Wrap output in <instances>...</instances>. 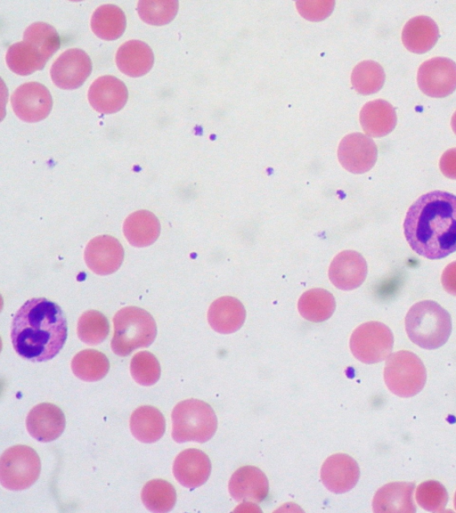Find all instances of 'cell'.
I'll return each mask as SVG.
<instances>
[{
	"mask_svg": "<svg viewBox=\"0 0 456 513\" xmlns=\"http://www.w3.org/2000/svg\"><path fill=\"white\" fill-rule=\"evenodd\" d=\"M439 167L444 176L456 180V148L449 149L442 155Z\"/></svg>",
	"mask_w": 456,
	"mask_h": 513,
	"instance_id": "39",
	"label": "cell"
},
{
	"mask_svg": "<svg viewBox=\"0 0 456 513\" xmlns=\"http://www.w3.org/2000/svg\"><path fill=\"white\" fill-rule=\"evenodd\" d=\"M359 476L360 469L357 462L345 453L330 456L321 468L322 484L334 493H344L353 489Z\"/></svg>",
	"mask_w": 456,
	"mask_h": 513,
	"instance_id": "16",
	"label": "cell"
},
{
	"mask_svg": "<svg viewBox=\"0 0 456 513\" xmlns=\"http://www.w3.org/2000/svg\"><path fill=\"white\" fill-rule=\"evenodd\" d=\"M128 93L126 85L113 76L96 78L88 90L91 106L102 114H111L120 110L126 104Z\"/></svg>",
	"mask_w": 456,
	"mask_h": 513,
	"instance_id": "18",
	"label": "cell"
},
{
	"mask_svg": "<svg viewBox=\"0 0 456 513\" xmlns=\"http://www.w3.org/2000/svg\"><path fill=\"white\" fill-rule=\"evenodd\" d=\"M298 312L305 319L313 322L328 320L335 311L334 296L324 289H311L304 292L297 303Z\"/></svg>",
	"mask_w": 456,
	"mask_h": 513,
	"instance_id": "27",
	"label": "cell"
},
{
	"mask_svg": "<svg viewBox=\"0 0 456 513\" xmlns=\"http://www.w3.org/2000/svg\"><path fill=\"white\" fill-rule=\"evenodd\" d=\"M453 503H454V509H455V510H456V493H455V494H454V501H453Z\"/></svg>",
	"mask_w": 456,
	"mask_h": 513,
	"instance_id": "42",
	"label": "cell"
},
{
	"mask_svg": "<svg viewBox=\"0 0 456 513\" xmlns=\"http://www.w3.org/2000/svg\"><path fill=\"white\" fill-rule=\"evenodd\" d=\"M415 484L393 482L380 487L372 501L374 512H416L412 499Z\"/></svg>",
	"mask_w": 456,
	"mask_h": 513,
	"instance_id": "21",
	"label": "cell"
},
{
	"mask_svg": "<svg viewBox=\"0 0 456 513\" xmlns=\"http://www.w3.org/2000/svg\"><path fill=\"white\" fill-rule=\"evenodd\" d=\"M141 499L148 510L153 513H166L173 509L176 501V493L167 481L153 479L142 487Z\"/></svg>",
	"mask_w": 456,
	"mask_h": 513,
	"instance_id": "31",
	"label": "cell"
},
{
	"mask_svg": "<svg viewBox=\"0 0 456 513\" xmlns=\"http://www.w3.org/2000/svg\"><path fill=\"white\" fill-rule=\"evenodd\" d=\"M67 334L63 311L45 297L26 301L16 312L11 325L15 352L32 362H45L56 356L64 346Z\"/></svg>",
	"mask_w": 456,
	"mask_h": 513,
	"instance_id": "2",
	"label": "cell"
},
{
	"mask_svg": "<svg viewBox=\"0 0 456 513\" xmlns=\"http://www.w3.org/2000/svg\"><path fill=\"white\" fill-rule=\"evenodd\" d=\"M385 77V72L380 64L374 61H363L354 68L351 82L359 94L367 95L380 90Z\"/></svg>",
	"mask_w": 456,
	"mask_h": 513,
	"instance_id": "32",
	"label": "cell"
},
{
	"mask_svg": "<svg viewBox=\"0 0 456 513\" xmlns=\"http://www.w3.org/2000/svg\"><path fill=\"white\" fill-rule=\"evenodd\" d=\"M92 71V62L86 52L72 48L63 52L52 65L50 74L53 84L61 89L81 86Z\"/></svg>",
	"mask_w": 456,
	"mask_h": 513,
	"instance_id": "11",
	"label": "cell"
},
{
	"mask_svg": "<svg viewBox=\"0 0 456 513\" xmlns=\"http://www.w3.org/2000/svg\"><path fill=\"white\" fill-rule=\"evenodd\" d=\"M124 233L133 246H148L159 234L158 218L147 210H139L130 215L124 224Z\"/></svg>",
	"mask_w": 456,
	"mask_h": 513,
	"instance_id": "26",
	"label": "cell"
},
{
	"mask_svg": "<svg viewBox=\"0 0 456 513\" xmlns=\"http://www.w3.org/2000/svg\"><path fill=\"white\" fill-rule=\"evenodd\" d=\"M211 471L208 456L198 449H186L175 459L173 474L183 486L194 489L204 484Z\"/></svg>",
	"mask_w": 456,
	"mask_h": 513,
	"instance_id": "17",
	"label": "cell"
},
{
	"mask_svg": "<svg viewBox=\"0 0 456 513\" xmlns=\"http://www.w3.org/2000/svg\"><path fill=\"white\" fill-rule=\"evenodd\" d=\"M46 62L38 49L24 41L12 45L6 53V63L9 69L21 76L42 69Z\"/></svg>",
	"mask_w": 456,
	"mask_h": 513,
	"instance_id": "29",
	"label": "cell"
},
{
	"mask_svg": "<svg viewBox=\"0 0 456 513\" xmlns=\"http://www.w3.org/2000/svg\"><path fill=\"white\" fill-rule=\"evenodd\" d=\"M350 349L354 356L367 364L387 359L394 346L390 329L379 322H368L358 326L350 338Z\"/></svg>",
	"mask_w": 456,
	"mask_h": 513,
	"instance_id": "8",
	"label": "cell"
},
{
	"mask_svg": "<svg viewBox=\"0 0 456 513\" xmlns=\"http://www.w3.org/2000/svg\"><path fill=\"white\" fill-rule=\"evenodd\" d=\"M110 326L107 318L98 311H86L77 321V336L86 345L101 344L108 336Z\"/></svg>",
	"mask_w": 456,
	"mask_h": 513,
	"instance_id": "33",
	"label": "cell"
},
{
	"mask_svg": "<svg viewBox=\"0 0 456 513\" xmlns=\"http://www.w3.org/2000/svg\"><path fill=\"white\" fill-rule=\"evenodd\" d=\"M228 488L236 501L260 502L268 493L269 484L258 468L244 466L232 475Z\"/></svg>",
	"mask_w": 456,
	"mask_h": 513,
	"instance_id": "19",
	"label": "cell"
},
{
	"mask_svg": "<svg viewBox=\"0 0 456 513\" xmlns=\"http://www.w3.org/2000/svg\"><path fill=\"white\" fill-rule=\"evenodd\" d=\"M378 150L373 140L361 133L346 135L338 149L342 167L353 174H363L376 163Z\"/></svg>",
	"mask_w": 456,
	"mask_h": 513,
	"instance_id": "12",
	"label": "cell"
},
{
	"mask_svg": "<svg viewBox=\"0 0 456 513\" xmlns=\"http://www.w3.org/2000/svg\"><path fill=\"white\" fill-rule=\"evenodd\" d=\"M126 24L124 12L115 4L99 6L91 18V28L100 38L115 40L122 36Z\"/></svg>",
	"mask_w": 456,
	"mask_h": 513,
	"instance_id": "28",
	"label": "cell"
},
{
	"mask_svg": "<svg viewBox=\"0 0 456 513\" xmlns=\"http://www.w3.org/2000/svg\"><path fill=\"white\" fill-rule=\"evenodd\" d=\"M246 310L236 297L225 296L216 299L208 311L211 328L221 334L237 331L244 323Z\"/></svg>",
	"mask_w": 456,
	"mask_h": 513,
	"instance_id": "20",
	"label": "cell"
},
{
	"mask_svg": "<svg viewBox=\"0 0 456 513\" xmlns=\"http://www.w3.org/2000/svg\"><path fill=\"white\" fill-rule=\"evenodd\" d=\"M417 82L419 89L428 96H448L456 89V63L444 57L429 59L419 66Z\"/></svg>",
	"mask_w": 456,
	"mask_h": 513,
	"instance_id": "9",
	"label": "cell"
},
{
	"mask_svg": "<svg viewBox=\"0 0 456 513\" xmlns=\"http://www.w3.org/2000/svg\"><path fill=\"white\" fill-rule=\"evenodd\" d=\"M426 379V368L412 352L402 350L387 358L384 380L395 395L411 397L417 395L424 387Z\"/></svg>",
	"mask_w": 456,
	"mask_h": 513,
	"instance_id": "6",
	"label": "cell"
},
{
	"mask_svg": "<svg viewBox=\"0 0 456 513\" xmlns=\"http://www.w3.org/2000/svg\"><path fill=\"white\" fill-rule=\"evenodd\" d=\"M441 282L445 291L456 296V261L445 266L442 273Z\"/></svg>",
	"mask_w": 456,
	"mask_h": 513,
	"instance_id": "40",
	"label": "cell"
},
{
	"mask_svg": "<svg viewBox=\"0 0 456 513\" xmlns=\"http://www.w3.org/2000/svg\"><path fill=\"white\" fill-rule=\"evenodd\" d=\"M396 113L388 102L379 99L363 105L360 111V123L363 131L372 137H382L395 127Z\"/></svg>",
	"mask_w": 456,
	"mask_h": 513,
	"instance_id": "23",
	"label": "cell"
},
{
	"mask_svg": "<svg viewBox=\"0 0 456 513\" xmlns=\"http://www.w3.org/2000/svg\"><path fill=\"white\" fill-rule=\"evenodd\" d=\"M11 103L16 116L25 122H37L51 112L53 100L49 90L37 82L20 86L12 94Z\"/></svg>",
	"mask_w": 456,
	"mask_h": 513,
	"instance_id": "10",
	"label": "cell"
},
{
	"mask_svg": "<svg viewBox=\"0 0 456 513\" xmlns=\"http://www.w3.org/2000/svg\"><path fill=\"white\" fill-rule=\"evenodd\" d=\"M65 426L64 413L58 406L50 403L34 406L26 419L28 434L42 443L57 439L64 431Z\"/></svg>",
	"mask_w": 456,
	"mask_h": 513,
	"instance_id": "13",
	"label": "cell"
},
{
	"mask_svg": "<svg viewBox=\"0 0 456 513\" xmlns=\"http://www.w3.org/2000/svg\"><path fill=\"white\" fill-rule=\"evenodd\" d=\"M405 330L409 338L419 347L436 349L444 345L451 335V315L435 301H420L406 314Z\"/></svg>",
	"mask_w": 456,
	"mask_h": 513,
	"instance_id": "3",
	"label": "cell"
},
{
	"mask_svg": "<svg viewBox=\"0 0 456 513\" xmlns=\"http://www.w3.org/2000/svg\"><path fill=\"white\" fill-rule=\"evenodd\" d=\"M114 333L110 346L118 356H127L139 347L152 344L157 335V326L152 316L136 306H126L113 317Z\"/></svg>",
	"mask_w": 456,
	"mask_h": 513,
	"instance_id": "4",
	"label": "cell"
},
{
	"mask_svg": "<svg viewBox=\"0 0 456 513\" xmlns=\"http://www.w3.org/2000/svg\"><path fill=\"white\" fill-rule=\"evenodd\" d=\"M403 232L411 249L426 258L456 251V196L443 191L420 196L406 213Z\"/></svg>",
	"mask_w": 456,
	"mask_h": 513,
	"instance_id": "1",
	"label": "cell"
},
{
	"mask_svg": "<svg viewBox=\"0 0 456 513\" xmlns=\"http://www.w3.org/2000/svg\"><path fill=\"white\" fill-rule=\"evenodd\" d=\"M154 55L151 47L141 40H129L119 46L116 53V64L126 76L137 77L148 73L152 68Z\"/></svg>",
	"mask_w": 456,
	"mask_h": 513,
	"instance_id": "22",
	"label": "cell"
},
{
	"mask_svg": "<svg viewBox=\"0 0 456 513\" xmlns=\"http://www.w3.org/2000/svg\"><path fill=\"white\" fill-rule=\"evenodd\" d=\"M172 437L178 443L208 441L216 433L217 419L212 407L198 399H187L173 409Z\"/></svg>",
	"mask_w": 456,
	"mask_h": 513,
	"instance_id": "5",
	"label": "cell"
},
{
	"mask_svg": "<svg viewBox=\"0 0 456 513\" xmlns=\"http://www.w3.org/2000/svg\"><path fill=\"white\" fill-rule=\"evenodd\" d=\"M333 0H302L297 1L298 12L308 20L319 21L327 18L333 11Z\"/></svg>",
	"mask_w": 456,
	"mask_h": 513,
	"instance_id": "38",
	"label": "cell"
},
{
	"mask_svg": "<svg viewBox=\"0 0 456 513\" xmlns=\"http://www.w3.org/2000/svg\"><path fill=\"white\" fill-rule=\"evenodd\" d=\"M84 255L86 264L94 273L106 275L119 268L124 258V249L117 239L101 235L88 242Z\"/></svg>",
	"mask_w": 456,
	"mask_h": 513,
	"instance_id": "14",
	"label": "cell"
},
{
	"mask_svg": "<svg viewBox=\"0 0 456 513\" xmlns=\"http://www.w3.org/2000/svg\"><path fill=\"white\" fill-rule=\"evenodd\" d=\"M41 462L34 449L14 445L5 450L0 459L1 484L11 491L30 487L38 478Z\"/></svg>",
	"mask_w": 456,
	"mask_h": 513,
	"instance_id": "7",
	"label": "cell"
},
{
	"mask_svg": "<svg viewBox=\"0 0 456 513\" xmlns=\"http://www.w3.org/2000/svg\"><path fill=\"white\" fill-rule=\"evenodd\" d=\"M23 41L33 45L48 59L60 48L61 41L56 29L45 22L29 25L23 33Z\"/></svg>",
	"mask_w": 456,
	"mask_h": 513,
	"instance_id": "34",
	"label": "cell"
},
{
	"mask_svg": "<svg viewBox=\"0 0 456 513\" xmlns=\"http://www.w3.org/2000/svg\"><path fill=\"white\" fill-rule=\"evenodd\" d=\"M451 126L453 132L456 134V111L453 113L451 120Z\"/></svg>",
	"mask_w": 456,
	"mask_h": 513,
	"instance_id": "41",
	"label": "cell"
},
{
	"mask_svg": "<svg viewBox=\"0 0 456 513\" xmlns=\"http://www.w3.org/2000/svg\"><path fill=\"white\" fill-rule=\"evenodd\" d=\"M439 29L436 23L428 16H416L404 25L402 32L403 45L411 53H424L436 43Z\"/></svg>",
	"mask_w": 456,
	"mask_h": 513,
	"instance_id": "24",
	"label": "cell"
},
{
	"mask_svg": "<svg viewBox=\"0 0 456 513\" xmlns=\"http://www.w3.org/2000/svg\"><path fill=\"white\" fill-rule=\"evenodd\" d=\"M178 2L175 0H141L137 12L142 21L156 26L169 23L176 15Z\"/></svg>",
	"mask_w": 456,
	"mask_h": 513,
	"instance_id": "35",
	"label": "cell"
},
{
	"mask_svg": "<svg viewBox=\"0 0 456 513\" xmlns=\"http://www.w3.org/2000/svg\"><path fill=\"white\" fill-rule=\"evenodd\" d=\"M130 430L134 437L144 444L159 440L166 430V420L163 414L155 407L140 406L130 417Z\"/></svg>",
	"mask_w": 456,
	"mask_h": 513,
	"instance_id": "25",
	"label": "cell"
},
{
	"mask_svg": "<svg viewBox=\"0 0 456 513\" xmlns=\"http://www.w3.org/2000/svg\"><path fill=\"white\" fill-rule=\"evenodd\" d=\"M70 367L77 378L93 382L106 376L110 370V362L104 354L94 349H86L73 357Z\"/></svg>",
	"mask_w": 456,
	"mask_h": 513,
	"instance_id": "30",
	"label": "cell"
},
{
	"mask_svg": "<svg viewBox=\"0 0 456 513\" xmlns=\"http://www.w3.org/2000/svg\"><path fill=\"white\" fill-rule=\"evenodd\" d=\"M130 372L139 385H154L160 377V365L157 358L150 352L141 351L135 354L130 363Z\"/></svg>",
	"mask_w": 456,
	"mask_h": 513,
	"instance_id": "36",
	"label": "cell"
},
{
	"mask_svg": "<svg viewBox=\"0 0 456 513\" xmlns=\"http://www.w3.org/2000/svg\"><path fill=\"white\" fill-rule=\"evenodd\" d=\"M418 504L425 510L444 512L448 501L445 487L435 480L421 483L415 493Z\"/></svg>",
	"mask_w": 456,
	"mask_h": 513,
	"instance_id": "37",
	"label": "cell"
},
{
	"mask_svg": "<svg viewBox=\"0 0 456 513\" xmlns=\"http://www.w3.org/2000/svg\"><path fill=\"white\" fill-rule=\"evenodd\" d=\"M368 267L364 257L354 250H344L331 261L329 278L332 284L342 290H352L365 281Z\"/></svg>",
	"mask_w": 456,
	"mask_h": 513,
	"instance_id": "15",
	"label": "cell"
}]
</instances>
